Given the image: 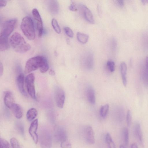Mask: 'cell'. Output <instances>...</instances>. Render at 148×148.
<instances>
[{"instance_id": "obj_1", "label": "cell", "mask_w": 148, "mask_h": 148, "mask_svg": "<svg viewBox=\"0 0 148 148\" xmlns=\"http://www.w3.org/2000/svg\"><path fill=\"white\" fill-rule=\"evenodd\" d=\"M49 66L46 58L42 56H38L29 59L26 62L25 73H29L39 69L41 72L45 73L48 70Z\"/></svg>"}, {"instance_id": "obj_2", "label": "cell", "mask_w": 148, "mask_h": 148, "mask_svg": "<svg viewBox=\"0 0 148 148\" xmlns=\"http://www.w3.org/2000/svg\"><path fill=\"white\" fill-rule=\"evenodd\" d=\"M10 43L14 50L20 53H25L31 48L30 45L17 32L14 33L11 36L10 39Z\"/></svg>"}, {"instance_id": "obj_3", "label": "cell", "mask_w": 148, "mask_h": 148, "mask_svg": "<svg viewBox=\"0 0 148 148\" xmlns=\"http://www.w3.org/2000/svg\"><path fill=\"white\" fill-rule=\"evenodd\" d=\"M21 28L24 34L29 40L34 39L36 36L35 30L34 23L31 17L26 16L23 19Z\"/></svg>"}, {"instance_id": "obj_4", "label": "cell", "mask_w": 148, "mask_h": 148, "mask_svg": "<svg viewBox=\"0 0 148 148\" xmlns=\"http://www.w3.org/2000/svg\"><path fill=\"white\" fill-rule=\"evenodd\" d=\"M40 146L41 148H51L52 146L51 137L49 131L42 129L40 135Z\"/></svg>"}, {"instance_id": "obj_5", "label": "cell", "mask_w": 148, "mask_h": 148, "mask_svg": "<svg viewBox=\"0 0 148 148\" xmlns=\"http://www.w3.org/2000/svg\"><path fill=\"white\" fill-rule=\"evenodd\" d=\"M34 81L35 77L33 73L29 74L26 76L25 82L27 92L33 99L36 100Z\"/></svg>"}, {"instance_id": "obj_6", "label": "cell", "mask_w": 148, "mask_h": 148, "mask_svg": "<svg viewBox=\"0 0 148 148\" xmlns=\"http://www.w3.org/2000/svg\"><path fill=\"white\" fill-rule=\"evenodd\" d=\"M16 19H12L6 21L4 24L0 33L8 37L13 32L16 23Z\"/></svg>"}, {"instance_id": "obj_7", "label": "cell", "mask_w": 148, "mask_h": 148, "mask_svg": "<svg viewBox=\"0 0 148 148\" xmlns=\"http://www.w3.org/2000/svg\"><path fill=\"white\" fill-rule=\"evenodd\" d=\"M55 98L57 106L59 108H62L65 101V95L64 91L61 88L57 87L55 89Z\"/></svg>"}, {"instance_id": "obj_8", "label": "cell", "mask_w": 148, "mask_h": 148, "mask_svg": "<svg viewBox=\"0 0 148 148\" xmlns=\"http://www.w3.org/2000/svg\"><path fill=\"white\" fill-rule=\"evenodd\" d=\"M32 13L34 18L36 21V26L38 33V36L39 37H41L43 33V27L40 16L38 11L36 8H34L33 10Z\"/></svg>"}, {"instance_id": "obj_9", "label": "cell", "mask_w": 148, "mask_h": 148, "mask_svg": "<svg viewBox=\"0 0 148 148\" xmlns=\"http://www.w3.org/2000/svg\"><path fill=\"white\" fill-rule=\"evenodd\" d=\"M84 138L89 144H92L95 143L94 133L92 127L87 125L84 128Z\"/></svg>"}, {"instance_id": "obj_10", "label": "cell", "mask_w": 148, "mask_h": 148, "mask_svg": "<svg viewBox=\"0 0 148 148\" xmlns=\"http://www.w3.org/2000/svg\"><path fill=\"white\" fill-rule=\"evenodd\" d=\"M38 125V120L36 119L32 123L29 129V133L36 144L37 143L38 140L37 133Z\"/></svg>"}, {"instance_id": "obj_11", "label": "cell", "mask_w": 148, "mask_h": 148, "mask_svg": "<svg viewBox=\"0 0 148 148\" xmlns=\"http://www.w3.org/2000/svg\"><path fill=\"white\" fill-rule=\"evenodd\" d=\"M79 7L85 19L89 23H94V18L90 10L84 5H81Z\"/></svg>"}, {"instance_id": "obj_12", "label": "cell", "mask_w": 148, "mask_h": 148, "mask_svg": "<svg viewBox=\"0 0 148 148\" xmlns=\"http://www.w3.org/2000/svg\"><path fill=\"white\" fill-rule=\"evenodd\" d=\"M54 137L57 141L61 143L67 139V135L65 130L61 127L56 128L54 131Z\"/></svg>"}, {"instance_id": "obj_13", "label": "cell", "mask_w": 148, "mask_h": 148, "mask_svg": "<svg viewBox=\"0 0 148 148\" xmlns=\"http://www.w3.org/2000/svg\"><path fill=\"white\" fill-rule=\"evenodd\" d=\"M24 75L22 73L19 74L16 78V83L18 89L20 92L23 95L27 97V94L25 90L24 84Z\"/></svg>"}, {"instance_id": "obj_14", "label": "cell", "mask_w": 148, "mask_h": 148, "mask_svg": "<svg viewBox=\"0 0 148 148\" xmlns=\"http://www.w3.org/2000/svg\"><path fill=\"white\" fill-rule=\"evenodd\" d=\"M4 101L5 105L7 107L10 109L15 103L14 96L11 92L7 91L5 92Z\"/></svg>"}, {"instance_id": "obj_15", "label": "cell", "mask_w": 148, "mask_h": 148, "mask_svg": "<svg viewBox=\"0 0 148 148\" xmlns=\"http://www.w3.org/2000/svg\"><path fill=\"white\" fill-rule=\"evenodd\" d=\"M134 132L135 137L138 140L141 145L143 146V143L142 133L140 125L139 123H136L134 125Z\"/></svg>"}, {"instance_id": "obj_16", "label": "cell", "mask_w": 148, "mask_h": 148, "mask_svg": "<svg viewBox=\"0 0 148 148\" xmlns=\"http://www.w3.org/2000/svg\"><path fill=\"white\" fill-rule=\"evenodd\" d=\"M10 109L16 118L20 119L22 117L23 115V110L20 105L14 103Z\"/></svg>"}, {"instance_id": "obj_17", "label": "cell", "mask_w": 148, "mask_h": 148, "mask_svg": "<svg viewBox=\"0 0 148 148\" xmlns=\"http://www.w3.org/2000/svg\"><path fill=\"white\" fill-rule=\"evenodd\" d=\"M120 70L123 84L125 86H126L127 83L126 78L127 66L125 62H122L121 64Z\"/></svg>"}, {"instance_id": "obj_18", "label": "cell", "mask_w": 148, "mask_h": 148, "mask_svg": "<svg viewBox=\"0 0 148 148\" xmlns=\"http://www.w3.org/2000/svg\"><path fill=\"white\" fill-rule=\"evenodd\" d=\"M8 47V37L0 33V51L6 50Z\"/></svg>"}, {"instance_id": "obj_19", "label": "cell", "mask_w": 148, "mask_h": 148, "mask_svg": "<svg viewBox=\"0 0 148 148\" xmlns=\"http://www.w3.org/2000/svg\"><path fill=\"white\" fill-rule=\"evenodd\" d=\"M86 95L89 102L92 104H95V92L92 88L89 87L87 89Z\"/></svg>"}, {"instance_id": "obj_20", "label": "cell", "mask_w": 148, "mask_h": 148, "mask_svg": "<svg viewBox=\"0 0 148 148\" xmlns=\"http://www.w3.org/2000/svg\"><path fill=\"white\" fill-rule=\"evenodd\" d=\"M38 112L37 110L34 108H31L27 111L26 114V117L29 121L33 120L37 116Z\"/></svg>"}, {"instance_id": "obj_21", "label": "cell", "mask_w": 148, "mask_h": 148, "mask_svg": "<svg viewBox=\"0 0 148 148\" xmlns=\"http://www.w3.org/2000/svg\"><path fill=\"white\" fill-rule=\"evenodd\" d=\"M77 37L79 42L82 44H85L88 41L89 36L86 34L78 32L77 34Z\"/></svg>"}, {"instance_id": "obj_22", "label": "cell", "mask_w": 148, "mask_h": 148, "mask_svg": "<svg viewBox=\"0 0 148 148\" xmlns=\"http://www.w3.org/2000/svg\"><path fill=\"white\" fill-rule=\"evenodd\" d=\"M105 141L108 148H116L115 145L109 133L106 134L105 136Z\"/></svg>"}, {"instance_id": "obj_23", "label": "cell", "mask_w": 148, "mask_h": 148, "mask_svg": "<svg viewBox=\"0 0 148 148\" xmlns=\"http://www.w3.org/2000/svg\"><path fill=\"white\" fill-rule=\"evenodd\" d=\"M86 66L88 69H92L93 64V56L92 53L88 54L86 59Z\"/></svg>"}, {"instance_id": "obj_24", "label": "cell", "mask_w": 148, "mask_h": 148, "mask_svg": "<svg viewBox=\"0 0 148 148\" xmlns=\"http://www.w3.org/2000/svg\"><path fill=\"white\" fill-rule=\"evenodd\" d=\"M109 109V105L106 104L102 106L100 110V114L101 116L103 118H104L106 117Z\"/></svg>"}, {"instance_id": "obj_25", "label": "cell", "mask_w": 148, "mask_h": 148, "mask_svg": "<svg viewBox=\"0 0 148 148\" xmlns=\"http://www.w3.org/2000/svg\"><path fill=\"white\" fill-rule=\"evenodd\" d=\"M49 3V8L51 12L53 13H56L58 10V3L56 1H51Z\"/></svg>"}, {"instance_id": "obj_26", "label": "cell", "mask_w": 148, "mask_h": 148, "mask_svg": "<svg viewBox=\"0 0 148 148\" xmlns=\"http://www.w3.org/2000/svg\"><path fill=\"white\" fill-rule=\"evenodd\" d=\"M123 134L124 143L126 145H127L129 142V133L127 127H125L123 128Z\"/></svg>"}, {"instance_id": "obj_27", "label": "cell", "mask_w": 148, "mask_h": 148, "mask_svg": "<svg viewBox=\"0 0 148 148\" xmlns=\"http://www.w3.org/2000/svg\"><path fill=\"white\" fill-rule=\"evenodd\" d=\"M51 24L53 28L56 33L60 34L61 32V29L56 20L53 18L51 21Z\"/></svg>"}, {"instance_id": "obj_28", "label": "cell", "mask_w": 148, "mask_h": 148, "mask_svg": "<svg viewBox=\"0 0 148 148\" xmlns=\"http://www.w3.org/2000/svg\"><path fill=\"white\" fill-rule=\"evenodd\" d=\"M10 142L12 148H21L19 142L15 138H11Z\"/></svg>"}, {"instance_id": "obj_29", "label": "cell", "mask_w": 148, "mask_h": 148, "mask_svg": "<svg viewBox=\"0 0 148 148\" xmlns=\"http://www.w3.org/2000/svg\"><path fill=\"white\" fill-rule=\"evenodd\" d=\"M0 148H10L8 142L5 139L1 138Z\"/></svg>"}, {"instance_id": "obj_30", "label": "cell", "mask_w": 148, "mask_h": 148, "mask_svg": "<svg viewBox=\"0 0 148 148\" xmlns=\"http://www.w3.org/2000/svg\"><path fill=\"white\" fill-rule=\"evenodd\" d=\"M107 66L111 72H113L115 70V64L114 62L111 60H108L106 63Z\"/></svg>"}, {"instance_id": "obj_31", "label": "cell", "mask_w": 148, "mask_h": 148, "mask_svg": "<svg viewBox=\"0 0 148 148\" xmlns=\"http://www.w3.org/2000/svg\"><path fill=\"white\" fill-rule=\"evenodd\" d=\"M61 146L62 148H72L70 142L67 139L61 143Z\"/></svg>"}, {"instance_id": "obj_32", "label": "cell", "mask_w": 148, "mask_h": 148, "mask_svg": "<svg viewBox=\"0 0 148 148\" xmlns=\"http://www.w3.org/2000/svg\"><path fill=\"white\" fill-rule=\"evenodd\" d=\"M132 121V117L131 113L130 110H128L127 112L126 116V122L128 126L130 127L131 125Z\"/></svg>"}, {"instance_id": "obj_33", "label": "cell", "mask_w": 148, "mask_h": 148, "mask_svg": "<svg viewBox=\"0 0 148 148\" xmlns=\"http://www.w3.org/2000/svg\"><path fill=\"white\" fill-rule=\"evenodd\" d=\"M64 29L65 33L68 36L71 38H72L73 37V32L70 28L65 27L64 28Z\"/></svg>"}, {"instance_id": "obj_34", "label": "cell", "mask_w": 148, "mask_h": 148, "mask_svg": "<svg viewBox=\"0 0 148 148\" xmlns=\"http://www.w3.org/2000/svg\"><path fill=\"white\" fill-rule=\"evenodd\" d=\"M117 41L114 38H112L110 41V45L111 48L113 50H115L117 47Z\"/></svg>"}, {"instance_id": "obj_35", "label": "cell", "mask_w": 148, "mask_h": 148, "mask_svg": "<svg viewBox=\"0 0 148 148\" xmlns=\"http://www.w3.org/2000/svg\"><path fill=\"white\" fill-rule=\"evenodd\" d=\"M69 10L72 11H75L77 10L76 4L74 2H72L69 7Z\"/></svg>"}, {"instance_id": "obj_36", "label": "cell", "mask_w": 148, "mask_h": 148, "mask_svg": "<svg viewBox=\"0 0 148 148\" xmlns=\"http://www.w3.org/2000/svg\"><path fill=\"white\" fill-rule=\"evenodd\" d=\"M116 1L117 4L120 6L122 7L124 4V2L123 0H119Z\"/></svg>"}, {"instance_id": "obj_37", "label": "cell", "mask_w": 148, "mask_h": 148, "mask_svg": "<svg viewBox=\"0 0 148 148\" xmlns=\"http://www.w3.org/2000/svg\"><path fill=\"white\" fill-rule=\"evenodd\" d=\"M7 4V2L4 0H0V8L5 6Z\"/></svg>"}, {"instance_id": "obj_38", "label": "cell", "mask_w": 148, "mask_h": 148, "mask_svg": "<svg viewBox=\"0 0 148 148\" xmlns=\"http://www.w3.org/2000/svg\"><path fill=\"white\" fill-rule=\"evenodd\" d=\"M3 68L2 63L0 62V76H1L3 73Z\"/></svg>"}, {"instance_id": "obj_39", "label": "cell", "mask_w": 148, "mask_h": 148, "mask_svg": "<svg viewBox=\"0 0 148 148\" xmlns=\"http://www.w3.org/2000/svg\"><path fill=\"white\" fill-rule=\"evenodd\" d=\"M130 148H138V147L136 143H134L131 145Z\"/></svg>"}, {"instance_id": "obj_40", "label": "cell", "mask_w": 148, "mask_h": 148, "mask_svg": "<svg viewBox=\"0 0 148 148\" xmlns=\"http://www.w3.org/2000/svg\"><path fill=\"white\" fill-rule=\"evenodd\" d=\"M141 1L144 4H145L146 3H147L148 1L147 0H142Z\"/></svg>"}, {"instance_id": "obj_41", "label": "cell", "mask_w": 148, "mask_h": 148, "mask_svg": "<svg viewBox=\"0 0 148 148\" xmlns=\"http://www.w3.org/2000/svg\"><path fill=\"white\" fill-rule=\"evenodd\" d=\"M50 74H51V75H53L54 74V71H53L52 70H51V71H50Z\"/></svg>"}, {"instance_id": "obj_42", "label": "cell", "mask_w": 148, "mask_h": 148, "mask_svg": "<svg viewBox=\"0 0 148 148\" xmlns=\"http://www.w3.org/2000/svg\"><path fill=\"white\" fill-rule=\"evenodd\" d=\"M119 148H125V147L123 145H121L120 146Z\"/></svg>"}, {"instance_id": "obj_43", "label": "cell", "mask_w": 148, "mask_h": 148, "mask_svg": "<svg viewBox=\"0 0 148 148\" xmlns=\"http://www.w3.org/2000/svg\"><path fill=\"white\" fill-rule=\"evenodd\" d=\"M1 138V137H0V138Z\"/></svg>"}]
</instances>
